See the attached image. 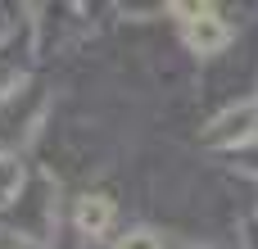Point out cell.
Returning a JSON list of instances; mask_svg holds the SVG:
<instances>
[{"mask_svg": "<svg viewBox=\"0 0 258 249\" xmlns=\"http://www.w3.org/2000/svg\"><path fill=\"white\" fill-rule=\"evenodd\" d=\"M118 249H163V245H159L154 231H127V236L118 240Z\"/></svg>", "mask_w": 258, "mask_h": 249, "instance_id": "3957f363", "label": "cell"}, {"mask_svg": "<svg viewBox=\"0 0 258 249\" xmlns=\"http://www.w3.org/2000/svg\"><path fill=\"white\" fill-rule=\"evenodd\" d=\"M109 222H113V200H109V195H86V200H77V227H82L86 236H104Z\"/></svg>", "mask_w": 258, "mask_h": 249, "instance_id": "7a4b0ae2", "label": "cell"}, {"mask_svg": "<svg viewBox=\"0 0 258 249\" xmlns=\"http://www.w3.org/2000/svg\"><path fill=\"white\" fill-rule=\"evenodd\" d=\"M227 41H231V27H227L222 18H213L209 9H204L200 18L186 23V45H190L195 54H218Z\"/></svg>", "mask_w": 258, "mask_h": 249, "instance_id": "6da1fadb", "label": "cell"}]
</instances>
